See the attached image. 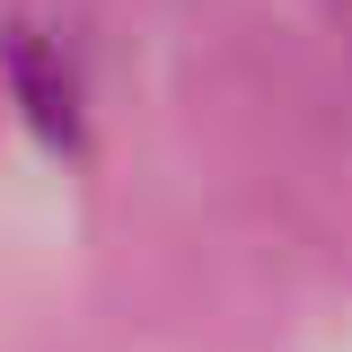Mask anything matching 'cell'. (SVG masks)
I'll use <instances>...</instances> for the list:
<instances>
[{"instance_id":"6da1fadb","label":"cell","mask_w":352,"mask_h":352,"mask_svg":"<svg viewBox=\"0 0 352 352\" xmlns=\"http://www.w3.org/2000/svg\"><path fill=\"white\" fill-rule=\"evenodd\" d=\"M9 88H18V106H27L44 150H80V80L36 27H9Z\"/></svg>"}]
</instances>
